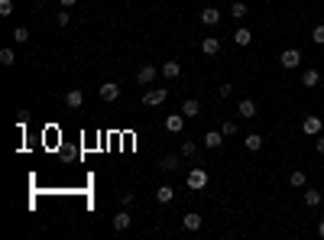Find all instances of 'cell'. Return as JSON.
I'll return each mask as SVG.
<instances>
[{"label": "cell", "instance_id": "obj_1", "mask_svg": "<svg viewBox=\"0 0 324 240\" xmlns=\"http://www.w3.org/2000/svg\"><path fill=\"white\" fill-rule=\"evenodd\" d=\"M185 182H188V188H191V191H204V188H208V182H211V175H208V169L195 166V169H188Z\"/></svg>", "mask_w": 324, "mask_h": 240}, {"label": "cell", "instance_id": "obj_2", "mask_svg": "<svg viewBox=\"0 0 324 240\" xmlns=\"http://www.w3.org/2000/svg\"><path fill=\"white\" fill-rule=\"evenodd\" d=\"M165 98H169V88H153L149 85L146 91H143V104L146 107H159V104H165Z\"/></svg>", "mask_w": 324, "mask_h": 240}, {"label": "cell", "instance_id": "obj_3", "mask_svg": "<svg viewBox=\"0 0 324 240\" xmlns=\"http://www.w3.org/2000/svg\"><path fill=\"white\" fill-rule=\"evenodd\" d=\"M159 68H156V65H143V68H136V85H143V88H149V85H153V81L156 78H159Z\"/></svg>", "mask_w": 324, "mask_h": 240}, {"label": "cell", "instance_id": "obj_4", "mask_svg": "<svg viewBox=\"0 0 324 240\" xmlns=\"http://www.w3.org/2000/svg\"><path fill=\"white\" fill-rule=\"evenodd\" d=\"M279 65L288 68V72H292V68H298V65H301V52H298V49H285V52L279 56Z\"/></svg>", "mask_w": 324, "mask_h": 240}, {"label": "cell", "instance_id": "obj_5", "mask_svg": "<svg viewBox=\"0 0 324 240\" xmlns=\"http://www.w3.org/2000/svg\"><path fill=\"white\" fill-rule=\"evenodd\" d=\"M98 94H101V101H107V104H110V101L120 98V85H117V81H104V85L98 88Z\"/></svg>", "mask_w": 324, "mask_h": 240}, {"label": "cell", "instance_id": "obj_6", "mask_svg": "<svg viewBox=\"0 0 324 240\" xmlns=\"http://www.w3.org/2000/svg\"><path fill=\"white\" fill-rule=\"evenodd\" d=\"M185 120H188V117H185L182 111H178V114H169V117H165V130H169V133H182V130H185Z\"/></svg>", "mask_w": 324, "mask_h": 240}, {"label": "cell", "instance_id": "obj_7", "mask_svg": "<svg viewBox=\"0 0 324 240\" xmlns=\"http://www.w3.org/2000/svg\"><path fill=\"white\" fill-rule=\"evenodd\" d=\"M321 127H324V120H321V117H314V114L301 120V130H305V136H318V133H321Z\"/></svg>", "mask_w": 324, "mask_h": 240}, {"label": "cell", "instance_id": "obj_8", "mask_svg": "<svg viewBox=\"0 0 324 240\" xmlns=\"http://www.w3.org/2000/svg\"><path fill=\"white\" fill-rule=\"evenodd\" d=\"M224 140H227V136L220 133V130H208L201 143H204V146H208V149H220V146H224Z\"/></svg>", "mask_w": 324, "mask_h": 240}, {"label": "cell", "instance_id": "obj_9", "mask_svg": "<svg viewBox=\"0 0 324 240\" xmlns=\"http://www.w3.org/2000/svg\"><path fill=\"white\" fill-rule=\"evenodd\" d=\"M81 104H85V94H81L78 88H72V91L65 94V107H68V111H78Z\"/></svg>", "mask_w": 324, "mask_h": 240}, {"label": "cell", "instance_id": "obj_10", "mask_svg": "<svg viewBox=\"0 0 324 240\" xmlns=\"http://www.w3.org/2000/svg\"><path fill=\"white\" fill-rule=\"evenodd\" d=\"M201 23L204 26H217L220 23V10H217V7H204V10H201Z\"/></svg>", "mask_w": 324, "mask_h": 240}, {"label": "cell", "instance_id": "obj_11", "mask_svg": "<svg viewBox=\"0 0 324 240\" xmlns=\"http://www.w3.org/2000/svg\"><path fill=\"white\" fill-rule=\"evenodd\" d=\"M201 52H204V56H217V52H220V39L217 36H204L201 39Z\"/></svg>", "mask_w": 324, "mask_h": 240}, {"label": "cell", "instance_id": "obj_12", "mask_svg": "<svg viewBox=\"0 0 324 240\" xmlns=\"http://www.w3.org/2000/svg\"><path fill=\"white\" fill-rule=\"evenodd\" d=\"M182 114H185V117H201V101H198V98H188L182 104Z\"/></svg>", "mask_w": 324, "mask_h": 240}, {"label": "cell", "instance_id": "obj_13", "mask_svg": "<svg viewBox=\"0 0 324 240\" xmlns=\"http://www.w3.org/2000/svg\"><path fill=\"white\" fill-rule=\"evenodd\" d=\"M318 81H321L318 68H305V72H301V85H305V88H318Z\"/></svg>", "mask_w": 324, "mask_h": 240}, {"label": "cell", "instance_id": "obj_14", "mask_svg": "<svg viewBox=\"0 0 324 240\" xmlns=\"http://www.w3.org/2000/svg\"><path fill=\"white\" fill-rule=\"evenodd\" d=\"M237 111H240V117H256V101H253V98H243L237 104Z\"/></svg>", "mask_w": 324, "mask_h": 240}, {"label": "cell", "instance_id": "obj_15", "mask_svg": "<svg viewBox=\"0 0 324 240\" xmlns=\"http://www.w3.org/2000/svg\"><path fill=\"white\" fill-rule=\"evenodd\" d=\"M162 72V78H169V81H175L178 75H182V65H178V62H165V65L159 68Z\"/></svg>", "mask_w": 324, "mask_h": 240}, {"label": "cell", "instance_id": "obj_16", "mask_svg": "<svg viewBox=\"0 0 324 240\" xmlns=\"http://www.w3.org/2000/svg\"><path fill=\"white\" fill-rule=\"evenodd\" d=\"M182 224H185V230H201V214H198V211H188V214L182 217Z\"/></svg>", "mask_w": 324, "mask_h": 240}, {"label": "cell", "instance_id": "obj_17", "mask_svg": "<svg viewBox=\"0 0 324 240\" xmlns=\"http://www.w3.org/2000/svg\"><path fill=\"white\" fill-rule=\"evenodd\" d=\"M130 224H133V217L127 214V208H123V211H117V214H114V230H127Z\"/></svg>", "mask_w": 324, "mask_h": 240}, {"label": "cell", "instance_id": "obj_18", "mask_svg": "<svg viewBox=\"0 0 324 240\" xmlns=\"http://www.w3.org/2000/svg\"><path fill=\"white\" fill-rule=\"evenodd\" d=\"M172 198H175V188H172V185H159V188H156V201L159 204H169Z\"/></svg>", "mask_w": 324, "mask_h": 240}, {"label": "cell", "instance_id": "obj_19", "mask_svg": "<svg viewBox=\"0 0 324 240\" xmlns=\"http://www.w3.org/2000/svg\"><path fill=\"white\" fill-rule=\"evenodd\" d=\"M243 146L250 149V153H259V149H263V136H259V133H246Z\"/></svg>", "mask_w": 324, "mask_h": 240}, {"label": "cell", "instance_id": "obj_20", "mask_svg": "<svg viewBox=\"0 0 324 240\" xmlns=\"http://www.w3.org/2000/svg\"><path fill=\"white\" fill-rule=\"evenodd\" d=\"M324 201V191H314V188H305V204L308 208H318Z\"/></svg>", "mask_w": 324, "mask_h": 240}, {"label": "cell", "instance_id": "obj_21", "mask_svg": "<svg viewBox=\"0 0 324 240\" xmlns=\"http://www.w3.org/2000/svg\"><path fill=\"white\" fill-rule=\"evenodd\" d=\"M233 43H237V46H250L253 43V33L246 30V26H240V30L233 33Z\"/></svg>", "mask_w": 324, "mask_h": 240}, {"label": "cell", "instance_id": "obj_22", "mask_svg": "<svg viewBox=\"0 0 324 240\" xmlns=\"http://www.w3.org/2000/svg\"><path fill=\"white\" fill-rule=\"evenodd\" d=\"M246 13H250V7H246L243 0H237V4L230 7V17H233V20H246Z\"/></svg>", "mask_w": 324, "mask_h": 240}, {"label": "cell", "instance_id": "obj_23", "mask_svg": "<svg viewBox=\"0 0 324 240\" xmlns=\"http://www.w3.org/2000/svg\"><path fill=\"white\" fill-rule=\"evenodd\" d=\"M288 185H295V188H301V185H308V175L301 172V169H295V172L288 175Z\"/></svg>", "mask_w": 324, "mask_h": 240}, {"label": "cell", "instance_id": "obj_24", "mask_svg": "<svg viewBox=\"0 0 324 240\" xmlns=\"http://www.w3.org/2000/svg\"><path fill=\"white\" fill-rule=\"evenodd\" d=\"M159 169H162V172H175V169H178V159H175V156H162Z\"/></svg>", "mask_w": 324, "mask_h": 240}, {"label": "cell", "instance_id": "obj_25", "mask_svg": "<svg viewBox=\"0 0 324 240\" xmlns=\"http://www.w3.org/2000/svg\"><path fill=\"white\" fill-rule=\"evenodd\" d=\"M13 43H30V30H26V26H17V30H13Z\"/></svg>", "mask_w": 324, "mask_h": 240}, {"label": "cell", "instance_id": "obj_26", "mask_svg": "<svg viewBox=\"0 0 324 240\" xmlns=\"http://www.w3.org/2000/svg\"><path fill=\"white\" fill-rule=\"evenodd\" d=\"M237 123H233V120H224V123H220V133H224V136H237Z\"/></svg>", "mask_w": 324, "mask_h": 240}, {"label": "cell", "instance_id": "obj_27", "mask_svg": "<svg viewBox=\"0 0 324 240\" xmlns=\"http://www.w3.org/2000/svg\"><path fill=\"white\" fill-rule=\"evenodd\" d=\"M195 153H198V143L185 140V143H182V156H185V159H191V156H195Z\"/></svg>", "mask_w": 324, "mask_h": 240}, {"label": "cell", "instance_id": "obj_28", "mask_svg": "<svg viewBox=\"0 0 324 240\" xmlns=\"http://www.w3.org/2000/svg\"><path fill=\"white\" fill-rule=\"evenodd\" d=\"M13 62H17V56H13V49H0V65H7V68H10Z\"/></svg>", "mask_w": 324, "mask_h": 240}, {"label": "cell", "instance_id": "obj_29", "mask_svg": "<svg viewBox=\"0 0 324 240\" xmlns=\"http://www.w3.org/2000/svg\"><path fill=\"white\" fill-rule=\"evenodd\" d=\"M311 43H318V46H324V23H318L311 30Z\"/></svg>", "mask_w": 324, "mask_h": 240}, {"label": "cell", "instance_id": "obj_30", "mask_svg": "<svg viewBox=\"0 0 324 240\" xmlns=\"http://www.w3.org/2000/svg\"><path fill=\"white\" fill-rule=\"evenodd\" d=\"M68 20H72V17H68V10H59V13H55V26H68Z\"/></svg>", "mask_w": 324, "mask_h": 240}, {"label": "cell", "instance_id": "obj_31", "mask_svg": "<svg viewBox=\"0 0 324 240\" xmlns=\"http://www.w3.org/2000/svg\"><path fill=\"white\" fill-rule=\"evenodd\" d=\"M13 13V0H0V17H10Z\"/></svg>", "mask_w": 324, "mask_h": 240}, {"label": "cell", "instance_id": "obj_32", "mask_svg": "<svg viewBox=\"0 0 324 240\" xmlns=\"http://www.w3.org/2000/svg\"><path fill=\"white\" fill-rule=\"evenodd\" d=\"M120 204L127 208V204H133V191H120Z\"/></svg>", "mask_w": 324, "mask_h": 240}, {"label": "cell", "instance_id": "obj_33", "mask_svg": "<svg viewBox=\"0 0 324 240\" xmlns=\"http://www.w3.org/2000/svg\"><path fill=\"white\" fill-rule=\"evenodd\" d=\"M217 94H220V98H230V94H233V85H220Z\"/></svg>", "mask_w": 324, "mask_h": 240}, {"label": "cell", "instance_id": "obj_34", "mask_svg": "<svg viewBox=\"0 0 324 240\" xmlns=\"http://www.w3.org/2000/svg\"><path fill=\"white\" fill-rule=\"evenodd\" d=\"M314 149H318V153L324 156V136H321V133H318V143H314Z\"/></svg>", "mask_w": 324, "mask_h": 240}, {"label": "cell", "instance_id": "obj_35", "mask_svg": "<svg viewBox=\"0 0 324 240\" xmlns=\"http://www.w3.org/2000/svg\"><path fill=\"white\" fill-rule=\"evenodd\" d=\"M75 4H78V0H62V7H75Z\"/></svg>", "mask_w": 324, "mask_h": 240}, {"label": "cell", "instance_id": "obj_36", "mask_svg": "<svg viewBox=\"0 0 324 240\" xmlns=\"http://www.w3.org/2000/svg\"><path fill=\"white\" fill-rule=\"evenodd\" d=\"M318 234L324 237V217H321V224H318Z\"/></svg>", "mask_w": 324, "mask_h": 240}]
</instances>
